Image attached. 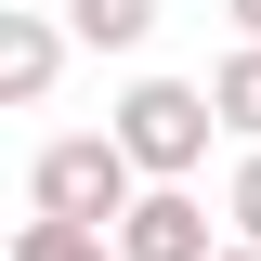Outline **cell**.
I'll return each mask as SVG.
<instances>
[{
	"label": "cell",
	"mask_w": 261,
	"mask_h": 261,
	"mask_svg": "<svg viewBox=\"0 0 261 261\" xmlns=\"http://www.w3.org/2000/svg\"><path fill=\"white\" fill-rule=\"evenodd\" d=\"M27 209L39 222H79V235H118L144 209V170L118 157V130H65V144L27 157Z\"/></svg>",
	"instance_id": "cell-1"
},
{
	"label": "cell",
	"mask_w": 261,
	"mask_h": 261,
	"mask_svg": "<svg viewBox=\"0 0 261 261\" xmlns=\"http://www.w3.org/2000/svg\"><path fill=\"white\" fill-rule=\"evenodd\" d=\"M105 130H118V157L144 170V183H196V157H209V130H222V105L196 92V79H130Z\"/></svg>",
	"instance_id": "cell-2"
},
{
	"label": "cell",
	"mask_w": 261,
	"mask_h": 261,
	"mask_svg": "<svg viewBox=\"0 0 261 261\" xmlns=\"http://www.w3.org/2000/svg\"><path fill=\"white\" fill-rule=\"evenodd\" d=\"M235 235H209V209H196L183 183H144V209L118 222V261H222Z\"/></svg>",
	"instance_id": "cell-3"
},
{
	"label": "cell",
	"mask_w": 261,
	"mask_h": 261,
	"mask_svg": "<svg viewBox=\"0 0 261 261\" xmlns=\"http://www.w3.org/2000/svg\"><path fill=\"white\" fill-rule=\"evenodd\" d=\"M65 79V27L53 13H0V105H39Z\"/></svg>",
	"instance_id": "cell-4"
},
{
	"label": "cell",
	"mask_w": 261,
	"mask_h": 261,
	"mask_svg": "<svg viewBox=\"0 0 261 261\" xmlns=\"http://www.w3.org/2000/svg\"><path fill=\"white\" fill-rule=\"evenodd\" d=\"M65 39H92V53H144V39H157V0H65Z\"/></svg>",
	"instance_id": "cell-5"
},
{
	"label": "cell",
	"mask_w": 261,
	"mask_h": 261,
	"mask_svg": "<svg viewBox=\"0 0 261 261\" xmlns=\"http://www.w3.org/2000/svg\"><path fill=\"white\" fill-rule=\"evenodd\" d=\"M209 105H222V130H235V144H261V53H222Z\"/></svg>",
	"instance_id": "cell-6"
},
{
	"label": "cell",
	"mask_w": 261,
	"mask_h": 261,
	"mask_svg": "<svg viewBox=\"0 0 261 261\" xmlns=\"http://www.w3.org/2000/svg\"><path fill=\"white\" fill-rule=\"evenodd\" d=\"M13 261H118V235H79V222H27Z\"/></svg>",
	"instance_id": "cell-7"
},
{
	"label": "cell",
	"mask_w": 261,
	"mask_h": 261,
	"mask_svg": "<svg viewBox=\"0 0 261 261\" xmlns=\"http://www.w3.org/2000/svg\"><path fill=\"white\" fill-rule=\"evenodd\" d=\"M222 235H235V248H261V144L235 157V196H222Z\"/></svg>",
	"instance_id": "cell-8"
},
{
	"label": "cell",
	"mask_w": 261,
	"mask_h": 261,
	"mask_svg": "<svg viewBox=\"0 0 261 261\" xmlns=\"http://www.w3.org/2000/svg\"><path fill=\"white\" fill-rule=\"evenodd\" d=\"M222 13H235V27H248V53H261V0H222Z\"/></svg>",
	"instance_id": "cell-9"
},
{
	"label": "cell",
	"mask_w": 261,
	"mask_h": 261,
	"mask_svg": "<svg viewBox=\"0 0 261 261\" xmlns=\"http://www.w3.org/2000/svg\"><path fill=\"white\" fill-rule=\"evenodd\" d=\"M222 261H261V248H222Z\"/></svg>",
	"instance_id": "cell-10"
}]
</instances>
